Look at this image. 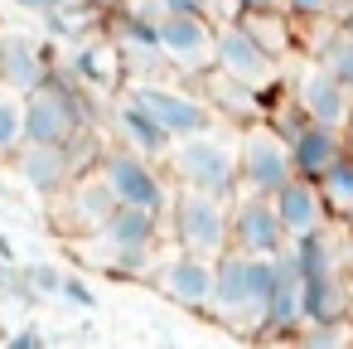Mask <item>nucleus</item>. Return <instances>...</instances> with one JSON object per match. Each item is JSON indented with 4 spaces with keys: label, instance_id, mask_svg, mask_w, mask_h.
Instances as JSON below:
<instances>
[{
    "label": "nucleus",
    "instance_id": "nucleus-1",
    "mask_svg": "<svg viewBox=\"0 0 353 349\" xmlns=\"http://www.w3.org/2000/svg\"><path fill=\"white\" fill-rule=\"evenodd\" d=\"M155 243H160V214L117 204L102 228L83 233L78 247H92V257L112 272H145V257L155 252Z\"/></svg>",
    "mask_w": 353,
    "mask_h": 349
},
{
    "label": "nucleus",
    "instance_id": "nucleus-2",
    "mask_svg": "<svg viewBox=\"0 0 353 349\" xmlns=\"http://www.w3.org/2000/svg\"><path fill=\"white\" fill-rule=\"evenodd\" d=\"M276 286V257H252L242 247H228L218 257V286H213V310L223 320H256L266 315V296Z\"/></svg>",
    "mask_w": 353,
    "mask_h": 349
},
{
    "label": "nucleus",
    "instance_id": "nucleus-3",
    "mask_svg": "<svg viewBox=\"0 0 353 349\" xmlns=\"http://www.w3.org/2000/svg\"><path fill=\"white\" fill-rule=\"evenodd\" d=\"M170 170L179 185L189 189H208V194H223L232 199L242 189V170H237V146L213 136V131H199V136H184L170 146Z\"/></svg>",
    "mask_w": 353,
    "mask_h": 349
},
{
    "label": "nucleus",
    "instance_id": "nucleus-4",
    "mask_svg": "<svg viewBox=\"0 0 353 349\" xmlns=\"http://www.w3.org/2000/svg\"><path fill=\"white\" fill-rule=\"evenodd\" d=\"M170 228H174V243L199 257H223L232 247V209L223 194H208V189L184 185V194L170 199Z\"/></svg>",
    "mask_w": 353,
    "mask_h": 349
},
{
    "label": "nucleus",
    "instance_id": "nucleus-5",
    "mask_svg": "<svg viewBox=\"0 0 353 349\" xmlns=\"http://www.w3.org/2000/svg\"><path fill=\"white\" fill-rule=\"evenodd\" d=\"M78 126H83V102L54 73H49V83L25 93V141H34V146H68V141H78Z\"/></svg>",
    "mask_w": 353,
    "mask_h": 349
},
{
    "label": "nucleus",
    "instance_id": "nucleus-6",
    "mask_svg": "<svg viewBox=\"0 0 353 349\" xmlns=\"http://www.w3.org/2000/svg\"><path fill=\"white\" fill-rule=\"evenodd\" d=\"M237 170H242V189L252 194H276L290 175H295V160H290V141L266 122V126H247L237 136Z\"/></svg>",
    "mask_w": 353,
    "mask_h": 349
},
{
    "label": "nucleus",
    "instance_id": "nucleus-7",
    "mask_svg": "<svg viewBox=\"0 0 353 349\" xmlns=\"http://www.w3.org/2000/svg\"><path fill=\"white\" fill-rule=\"evenodd\" d=\"M49 204H54V218H59L63 233H92V228L107 223V214H112L121 199H117L112 180L102 175V165H88V170H78Z\"/></svg>",
    "mask_w": 353,
    "mask_h": 349
},
{
    "label": "nucleus",
    "instance_id": "nucleus-8",
    "mask_svg": "<svg viewBox=\"0 0 353 349\" xmlns=\"http://www.w3.org/2000/svg\"><path fill=\"white\" fill-rule=\"evenodd\" d=\"M102 165V175L112 180V189H117V199L121 204H136V209H150V214H170V185H165V175L155 170V160L150 155H141V151H131V146H121V151H107V160H97Z\"/></svg>",
    "mask_w": 353,
    "mask_h": 349
},
{
    "label": "nucleus",
    "instance_id": "nucleus-9",
    "mask_svg": "<svg viewBox=\"0 0 353 349\" xmlns=\"http://www.w3.org/2000/svg\"><path fill=\"white\" fill-rule=\"evenodd\" d=\"M131 97L174 136V141H184V136H199V131H213V107H208V97H194V93H179V88H165V83H131Z\"/></svg>",
    "mask_w": 353,
    "mask_h": 349
},
{
    "label": "nucleus",
    "instance_id": "nucleus-10",
    "mask_svg": "<svg viewBox=\"0 0 353 349\" xmlns=\"http://www.w3.org/2000/svg\"><path fill=\"white\" fill-rule=\"evenodd\" d=\"M218 49V20L208 15H160V54L179 73H208Z\"/></svg>",
    "mask_w": 353,
    "mask_h": 349
},
{
    "label": "nucleus",
    "instance_id": "nucleus-11",
    "mask_svg": "<svg viewBox=\"0 0 353 349\" xmlns=\"http://www.w3.org/2000/svg\"><path fill=\"white\" fill-rule=\"evenodd\" d=\"M232 247H242V252H252V257H276V252L290 247V233H285V223H281L271 194H252V189H247V194L232 204Z\"/></svg>",
    "mask_w": 353,
    "mask_h": 349
},
{
    "label": "nucleus",
    "instance_id": "nucleus-12",
    "mask_svg": "<svg viewBox=\"0 0 353 349\" xmlns=\"http://www.w3.org/2000/svg\"><path fill=\"white\" fill-rule=\"evenodd\" d=\"M213 64H218L228 78H237V83H247V88H256V93L271 83V68H276V59L261 49V39H256L242 20H223V25H218Z\"/></svg>",
    "mask_w": 353,
    "mask_h": 349
},
{
    "label": "nucleus",
    "instance_id": "nucleus-13",
    "mask_svg": "<svg viewBox=\"0 0 353 349\" xmlns=\"http://www.w3.org/2000/svg\"><path fill=\"white\" fill-rule=\"evenodd\" d=\"M295 102H300L305 117H314V122H324V126H339V131L353 126V88H348L334 68H324V64H314V68L300 73Z\"/></svg>",
    "mask_w": 353,
    "mask_h": 349
},
{
    "label": "nucleus",
    "instance_id": "nucleus-14",
    "mask_svg": "<svg viewBox=\"0 0 353 349\" xmlns=\"http://www.w3.org/2000/svg\"><path fill=\"white\" fill-rule=\"evenodd\" d=\"M155 281L170 301L189 305V310H203L213 305V286H218V257H199V252H174L170 262L155 267Z\"/></svg>",
    "mask_w": 353,
    "mask_h": 349
},
{
    "label": "nucleus",
    "instance_id": "nucleus-15",
    "mask_svg": "<svg viewBox=\"0 0 353 349\" xmlns=\"http://www.w3.org/2000/svg\"><path fill=\"white\" fill-rule=\"evenodd\" d=\"M68 155H73L68 146H34V141H25L10 160H15V175H20V185H25L30 194L54 199V194L78 175V165H73Z\"/></svg>",
    "mask_w": 353,
    "mask_h": 349
},
{
    "label": "nucleus",
    "instance_id": "nucleus-16",
    "mask_svg": "<svg viewBox=\"0 0 353 349\" xmlns=\"http://www.w3.org/2000/svg\"><path fill=\"white\" fill-rule=\"evenodd\" d=\"M290 160H295V175H305V180H319L343 151H348V141H343V131L339 126H324V122H314V117H305L290 136Z\"/></svg>",
    "mask_w": 353,
    "mask_h": 349
},
{
    "label": "nucleus",
    "instance_id": "nucleus-17",
    "mask_svg": "<svg viewBox=\"0 0 353 349\" xmlns=\"http://www.w3.org/2000/svg\"><path fill=\"white\" fill-rule=\"evenodd\" d=\"M305 325V305H300V272L290 262V252H276V286L266 296V315L256 334H295Z\"/></svg>",
    "mask_w": 353,
    "mask_h": 349
},
{
    "label": "nucleus",
    "instance_id": "nucleus-18",
    "mask_svg": "<svg viewBox=\"0 0 353 349\" xmlns=\"http://www.w3.org/2000/svg\"><path fill=\"white\" fill-rule=\"evenodd\" d=\"M271 204H276V214H281V223H285L290 238H295V233H310V228H324V214H329L319 180H305V175H290V180L271 194Z\"/></svg>",
    "mask_w": 353,
    "mask_h": 349
},
{
    "label": "nucleus",
    "instance_id": "nucleus-19",
    "mask_svg": "<svg viewBox=\"0 0 353 349\" xmlns=\"http://www.w3.org/2000/svg\"><path fill=\"white\" fill-rule=\"evenodd\" d=\"M0 83L20 93H34L39 83H49V64L30 35H0Z\"/></svg>",
    "mask_w": 353,
    "mask_h": 349
},
{
    "label": "nucleus",
    "instance_id": "nucleus-20",
    "mask_svg": "<svg viewBox=\"0 0 353 349\" xmlns=\"http://www.w3.org/2000/svg\"><path fill=\"white\" fill-rule=\"evenodd\" d=\"M117 131H121V141L131 146V151H141V155H150V160H165L170 155V146H174V136L126 93L121 97V107H117Z\"/></svg>",
    "mask_w": 353,
    "mask_h": 349
},
{
    "label": "nucleus",
    "instance_id": "nucleus-21",
    "mask_svg": "<svg viewBox=\"0 0 353 349\" xmlns=\"http://www.w3.org/2000/svg\"><path fill=\"white\" fill-rule=\"evenodd\" d=\"M117 49H121V59L131 64V68H160L165 64V54H160V25L155 20H145L141 10H126L121 20H117Z\"/></svg>",
    "mask_w": 353,
    "mask_h": 349
},
{
    "label": "nucleus",
    "instance_id": "nucleus-22",
    "mask_svg": "<svg viewBox=\"0 0 353 349\" xmlns=\"http://www.w3.org/2000/svg\"><path fill=\"white\" fill-rule=\"evenodd\" d=\"M300 305H305V325L343 320V286H339V272L305 276V281H300Z\"/></svg>",
    "mask_w": 353,
    "mask_h": 349
},
{
    "label": "nucleus",
    "instance_id": "nucleus-23",
    "mask_svg": "<svg viewBox=\"0 0 353 349\" xmlns=\"http://www.w3.org/2000/svg\"><path fill=\"white\" fill-rule=\"evenodd\" d=\"M121 49H117V39H92L78 59H73V78H83L88 88H112L117 83V73H121Z\"/></svg>",
    "mask_w": 353,
    "mask_h": 349
},
{
    "label": "nucleus",
    "instance_id": "nucleus-24",
    "mask_svg": "<svg viewBox=\"0 0 353 349\" xmlns=\"http://www.w3.org/2000/svg\"><path fill=\"white\" fill-rule=\"evenodd\" d=\"M290 262H295L300 281H305V276H324V272H334V243H329V233H324V228L295 233V238H290Z\"/></svg>",
    "mask_w": 353,
    "mask_h": 349
},
{
    "label": "nucleus",
    "instance_id": "nucleus-25",
    "mask_svg": "<svg viewBox=\"0 0 353 349\" xmlns=\"http://www.w3.org/2000/svg\"><path fill=\"white\" fill-rule=\"evenodd\" d=\"M25 146V93L0 83V155H15Z\"/></svg>",
    "mask_w": 353,
    "mask_h": 349
},
{
    "label": "nucleus",
    "instance_id": "nucleus-26",
    "mask_svg": "<svg viewBox=\"0 0 353 349\" xmlns=\"http://www.w3.org/2000/svg\"><path fill=\"white\" fill-rule=\"evenodd\" d=\"M319 189H324V204L348 214L353 218V151H343L324 175H319Z\"/></svg>",
    "mask_w": 353,
    "mask_h": 349
},
{
    "label": "nucleus",
    "instance_id": "nucleus-27",
    "mask_svg": "<svg viewBox=\"0 0 353 349\" xmlns=\"http://www.w3.org/2000/svg\"><path fill=\"white\" fill-rule=\"evenodd\" d=\"M242 25L261 39V49H266L271 59L290 54V25L281 20V10H252V15H242Z\"/></svg>",
    "mask_w": 353,
    "mask_h": 349
},
{
    "label": "nucleus",
    "instance_id": "nucleus-28",
    "mask_svg": "<svg viewBox=\"0 0 353 349\" xmlns=\"http://www.w3.org/2000/svg\"><path fill=\"white\" fill-rule=\"evenodd\" d=\"M319 64H324V68H334V73L353 88V25H348V30H339V35L319 49Z\"/></svg>",
    "mask_w": 353,
    "mask_h": 349
},
{
    "label": "nucleus",
    "instance_id": "nucleus-29",
    "mask_svg": "<svg viewBox=\"0 0 353 349\" xmlns=\"http://www.w3.org/2000/svg\"><path fill=\"white\" fill-rule=\"evenodd\" d=\"M20 276H25V286H30V296H59V286H63V272H59V267H44V262H34V267H25Z\"/></svg>",
    "mask_w": 353,
    "mask_h": 349
},
{
    "label": "nucleus",
    "instance_id": "nucleus-30",
    "mask_svg": "<svg viewBox=\"0 0 353 349\" xmlns=\"http://www.w3.org/2000/svg\"><path fill=\"white\" fill-rule=\"evenodd\" d=\"M59 296L68 301V305H78V310H92L97 305V291L78 276V272H63V286H59Z\"/></svg>",
    "mask_w": 353,
    "mask_h": 349
},
{
    "label": "nucleus",
    "instance_id": "nucleus-31",
    "mask_svg": "<svg viewBox=\"0 0 353 349\" xmlns=\"http://www.w3.org/2000/svg\"><path fill=\"white\" fill-rule=\"evenodd\" d=\"M281 10L295 15V20H319V15L334 10V0H281Z\"/></svg>",
    "mask_w": 353,
    "mask_h": 349
},
{
    "label": "nucleus",
    "instance_id": "nucleus-32",
    "mask_svg": "<svg viewBox=\"0 0 353 349\" xmlns=\"http://www.w3.org/2000/svg\"><path fill=\"white\" fill-rule=\"evenodd\" d=\"M165 15H208L213 20V0H160Z\"/></svg>",
    "mask_w": 353,
    "mask_h": 349
},
{
    "label": "nucleus",
    "instance_id": "nucleus-33",
    "mask_svg": "<svg viewBox=\"0 0 353 349\" xmlns=\"http://www.w3.org/2000/svg\"><path fill=\"white\" fill-rule=\"evenodd\" d=\"M6 344H20V349H39V344H44V334H39L34 325H25V330H10V334H6Z\"/></svg>",
    "mask_w": 353,
    "mask_h": 349
},
{
    "label": "nucleus",
    "instance_id": "nucleus-34",
    "mask_svg": "<svg viewBox=\"0 0 353 349\" xmlns=\"http://www.w3.org/2000/svg\"><path fill=\"white\" fill-rule=\"evenodd\" d=\"M242 6V15H252V10H281V0H237Z\"/></svg>",
    "mask_w": 353,
    "mask_h": 349
},
{
    "label": "nucleus",
    "instance_id": "nucleus-35",
    "mask_svg": "<svg viewBox=\"0 0 353 349\" xmlns=\"http://www.w3.org/2000/svg\"><path fill=\"white\" fill-rule=\"evenodd\" d=\"M25 10H59V6H68V0H20Z\"/></svg>",
    "mask_w": 353,
    "mask_h": 349
},
{
    "label": "nucleus",
    "instance_id": "nucleus-36",
    "mask_svg": "<svg viewBox=\"0 0 353 349\" xmlns=\"http://www.w3.org/2000/svg\"><path fill=\"white\" fill-rule=\"evenodd\" d=\"M0 344H6V325H0Z\"/></svg>",
    "mask_w": 353,
    "mask_h": 349
}]
</instances>
